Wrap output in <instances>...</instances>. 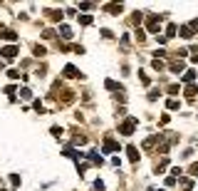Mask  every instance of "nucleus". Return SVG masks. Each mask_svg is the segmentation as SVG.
<instances>
[{
  "mask_svg": "<svg viewBox=\"0 0 198 191\" xmlns=\"http://www.w3.org/2000/svg\"><path fill=\"white\" fill-rule=\"evenodd\" d=\"M186 97H196V87H193V85L186 87Z\"/></svg>",
  "mask_w": 198,
  "mask_h": 191,
  "instance_id": "nucleus-13",
  "label": "nucleus"
},
{
  "mask_svg": "<svg viewBox=\"0 0 198 191\" xmlns=\"http://www.w3.org/2000/svg\"><path fill=\"white\" fill-rule=\"evenodd\" d=\"M126 154H129V161H134V164L139 161V149H136V147H129V149H126Z\"/></svg>",
  "mask_w": 198,
  "mask_h": 191,
  "instance_id": "nucleus-5",
  "label": "nucleus"
},
{
  "mask_svg": "<svg viewBox=\"0 0 198 191\" xmlns=\"http://www.w3.org/2000/svg\"><path fill=\"white\" fill-rule=\"evenodd\" d=\"M116 149H119L116 142H114L111 137H106V139H104V152H116Z\"/></svg>",
  "mask_w": 198,
  "mask_h": 191,
  "instance_id": "nucleus-4",
  "label": "nucleus"
},
{
  "mask_svg": "<svg viewBox=\"0 0 198 191\" xmlns=\"http://www.w3.org/2000/svg\"><path fill=\"white\" fill-rule=\"evenodd\" d=\"M191 174H198V161H196V164H191Z\"/></svg>",
  "mask_w": 198,
  "mask_h": 191,
  "instance_id": "nucleus-22",
  "label": "nucleus"
},
{
  "mask_svg": "<svg viewBox=\"0 0 198 191\" xmlns=\"http://www.w3.org/2000/svg\"><path fill=\"white\" fill-rule=\"evenodd\" d=\"M65 77H77V70H74L72 65H67V67H65Z\"/></svg>",
  "mask_w": 198,
  "mask_h": 191,
  "instance_id": "nucleus-8",
  "label": "nucleus"
},
{
  "mask_svg": "<svg viewBox=\"0 0 198 191\" xmlns=\"http://www.w3.org/2000/svg\"><path fill=\"white\" fill-rule=\"evenodd\" d=\"M106 90H116V82L114 80H106Z\"/></svg>",
  "mask_w": 198,
  "mask_h": 191,
  "instance_id": "nucleus-20",
  "label": "nucleus"
},
{
  "mask_svg": "<svg viewBox=\"0 0 198 191\" xmlns=\"http://www.w3.org/2000/svg\"><path fill=\"white\" fill-rule=\"evenodd\" d=\"M134 127H136V119H134V117H129L126 122H121V127H119V132L129 137V134H131V132H134Z\"/></svg>",
  "mask_w": 198,
  "mask_h": 191,
  "instance_id": "nucleus-2",
  "label": "nucleus"
},
{
  "mask_svg": "<svg viewBox=\"0 0 198 191\" xmlns=\"http://www.w3.org/2000/svg\"><path fill=\"white\" fill-rule=\"evenodd\" d=\"M168 109H178V102L176 99H168Z\"/></svg>",
  "mask_w": 198,
  "mask_h": 191,
  "instance_id": "nucleus-21",
  "label": "nucleus"
},
{
  "mask_svg": "<svg viewBox=\"0 0 198 191\" xmlns=\"http://www.w3.org/2000/svg\"><path fill=\"white\" fill-rule=\"evenodd\" d=\"M2 37H5V40H15L17 32H15V30H2Z\"/></svg>",
  "mask_w": 198,
  "mask_h": 191,
  "instance_id": "nucleus-9",
  "label": "nucleus"
},
{
  "mask_svg": "<svg viewBox=\"0 0 198 191\" xmlns=\"http://www.w3.org/2000/svg\"><path fill=\"white\" fill-rule=\"evenodd\" d=\"M79 10L89 13V10H94V3H79Z\"/></svg>",
  "mask_w": 198,
  "mask_h": 191,
  "instance_id": "nucleus-10",
  "label": "nucleus"
},
{
  "mask_svg": "<svg viewBox=\"0 0 198 191\" xmlns=\"http://www.w3.org/2000/svg\"><path fill=\"white\" fill-rule=\"evenodd\" d=\"M106 10H109L111 15H119V13L124 10V8H121V5H116V3H109V5H106Z\"/></svg>",
  "mask_w": 198,
  "mask_h": 191,
  "instance_id": "nucleus-6",
  "label": "nucleus"
},
{
  "mask_svg": "<svg viewBox=\"0 0 198 191\" xmlns=\"http://www.w3.org/2000/svg\"><path fill=\"white\" fill-rule=\"evenodd\" d=\"M183 70V62H173L171 65V72H181Z\"/></svg>",
  "mask_w": 198,
  "mask_h": 191,
  "instance_id": "nucleus-12",
  "label": "nucleus"
},
{
  "mask_svg": "<svg viewBox=\"0 0 198 191\" xmlns=\"http://www.w3.org/2000/svg\"><path fill=\"white\" fill-rule=\"evenodd\" d=\"M176 35V25H168V30H166V37H173Z\"/></svg>",
  "mask_w": 198,
  "mask_h": 191,
  "instance_id": "nucleus-17",
  "label": "nucleus"
},
{
  "mask_svg": "<svg viewBox=\"0 0 198 191\" xmlns=\"http://www.w3.org/2000/svg\"><path fill=\"white\" fill-rule=\"evenodd\" d=\"M7 75H10L12 80H17V77H20V72H17V70H7Z\"/></svg>",
  "mask_w": 198,
  "mask_h": 191,
  "instance_id": "nucleus-19",
  "label": "nucleus"
},
{
  "mask_svg": "<svg viewBox=\"0 0 198 191\" xmlns=\"http://www.w3.org/2000/svg\"><path fill=\"white\" fill-rule=\"evenodd\" d=\"M146 28H149V32H159L161 30V18H159L156 13H151L149 20H146Z\"/></svg>",
  "mask_w": 198,
  "mask_h": 191,
  "instance_id": "nucleus-1",
  "label": "nucleus"
},
{
  "mask_svg": "<svg viewBox=\"0 0 198 191\" xmlns=\"http://www.w3.org/2000/svg\"><path fill=\"white\" fill-rule=\"evenodd\" d=\"M186 28L191 30V35H193V32H198V20H193V23H191V25H186Z\"/></svg>",
  "mask_w": 198,
  "mask_h": 191,
  "instance_id": "nucleus-14",
  "label": "nucleus"
},
{
  "mask_svg": "<svg viewBox=\"0 0 198 191\" xmlns=\"http://www.w3.org/2000/svg\"><path fill=\"white\" fill-rule=\"evenodd\" d=\"M193 77H196V72H193V70H188V72H186V75H183V80H186V82H191V80H193Z\"/></svg>",
  "mask_w": 198,
  "mask_h": 191,
  "instance_id": "nucleus-16",
  "label": "nucleus"
},
{
  "mask_svg": "<svg viewBox=\"0 0 198 191\" xmlns=\"http://www.w3.org/2000/svg\"><path fill=\"white\" fill-rule=\"evenodd\" d=\"M178 90H181L178 85H171V87H168V95H178Z\"/></svg>",
  "mask_w": 198,
  "mask_h": 191,
  "instance_id": "nucleus-18",
  "label": "nucleus"
},
{
  "mask_svg": "<svg viewBox=\"0 0 198 191\" xmlns=\"http://www.w3.org/2000/svg\"><path fill=\"white\" fill-rule=\"evenodd\" d=\"M89 159L94 161V164H99V166H101V157H99L97 152H89Z\"/></svg>",
  "mask_w": 198,
  "mask_h": 191,
  "instance_id": "nucleus-11",
  "label": "nucleus"
},
{
  "mask_svg": "<svg viewBox=\"0 0 198 191\" xmlns=\"http://www.w3.org/2000/svg\"><path fill=\"white\" fill-rule=\"evenodd\" d=\"M60 32H62V37H67V40L72 37V28L69 25H60Z\"/></svg>",
  "mask_w": 198,
  "mask_h": 191,
  "instance_id": "nucleus-7",
  "label": "nucleus"
},
{
  "mask_svg": "<svg viewBox=\"0 0 198 191\" xmlns=\"http://www.w3.org/2000/svg\"><path fill=\"white\" fill-rule=\"evenodd\" d=\"M0 55L10 60V57H15V55H17V47H15V45H7V47H0Z\"/></svg>",
  "mask_w": 198,
  "mask_h": 191,
  "instance_id": "nucleus-3",
  "label": "nucleus"
},
{
  "mask_svg": "<svg viewBox=\"0 0 198 191\" xmlns=\"http://www.w3.org/2000/svg\"><path fill=\"white\" fill-rule=\"evenodd\" d=\"M79 23H82V25H92V18H89V15H82Z\"/></svg>",
  "mask_w": 198,
  "mask_h": 191,
  "instance_id": "nucleus-15",
  "label": "nucleus"
}]
</instances>
